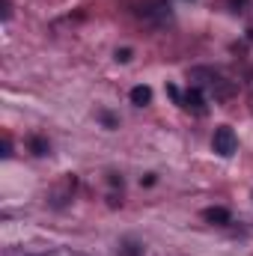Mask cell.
Here are the masks:
<instances>
[{
  "label": "cell",
  "mask_w": 253,
  "mask_h": 256,
  "mask_svg": "<svg viewBox=\"0 0 253 256\" xmlns=\"http://www.w3.org/2000/svg\"><path fill=\"white\" fill-rule=\"evenodd\" d=\"M202 218H206L208 224H220V226H224V224H230V212H226V208H220V206L206 208V212H202Z\"/></svg>",
  "instance_id": "obj_5"
},
{
  "label": "cell",
  "mask_w": 253,
  "mask_h": 256,
  "mask_svg": "<svg viewBox=\"0 0 253 256\" xmlns=\"http://www.w3.org/2000/svg\"><path fill=\"white\" fill-rule=\"evenodd\" d=\"M140 182H143V185H155V173H149V176H143Z\"/></svg>",
  "instance_id": "obj_9"
},
{
  "label": "cell",
  "mask_w": 253,
  "mask_h": 256,
  "mask_svg": "<svg viewBox=\"0 0 253 256\" xmlns=\"http://www.w3.org/2000/svg\"><path fill=\"white\" fill-rule=\"evenodd\" d=\"M128 98H131V104H137V108H146V104L152 102V90H149L146 84H140V86H134V90L128 92Z\"/></svg>",
  "instance_id": "obj_4"
},
{
  "label": "cell",
  "mask_w": 253,
  "mask_h": 256,
  "mask_svg": "<svg viewBox=\"0 0 253 256\" xmlns=\"http://www.w3.org/2000/svg\"><path fill=\"white\" fill-rule=\"evenodd\" d=\"M212 146H214V152L220 155V158H230L232 152H236V146H238V140H236V131L230 126H220L214 131V137H212Z\"/></svg>",
  "instance_id": "obj_2"
},
{
  "label": "cell",
  "mask_w": 253,
  "mask_h": 256,
  "mask_svg": "<svg viewBox=\"0 0 253 256\" xmlns=\"http://www.w3.org/2000/svg\"><path fill=\"white\" fill-rule=\"evenodd\" d=\"M116 60H120V63H128V60H131V48H120V51H116Z\"/></svg>",
  "instance_id": "obj_7"
},
{
  "label": "cell",
  "mask_w": 253,
  "mask_h": 256,
  "mask_svg": "<svg viewBox=\"0 0 253 256\" xmlns=\"http://www.w3.org/2000/svg\"><path fill=\"white\" fill-rule=\"evenodd\" d=\"M167 96H170V98H173V102H176V104H182V96H179V90H176V86H173V84H170V86H167Z\"/></svg>",
  "instance_id": "obj_8"
},
{
  "label": "cell",
  "mask_w": 253,
  "mask_h": 256,
  "mask_svg": "<svg viewBox=\"0 0 253 256\" xmlns=\"http://www.w3.org/2000/svg\"><path fill=\"white\" fill-rule=\"evenodd\" d=\"M196 72L208 78V80H200V84H202V86H208V90L214 92V98H218V102H224V98H230V96H232V84H230L220 72H212V68H196Z\"/></svg>",
  "instance_id": "obj_1"
},
{
  "label": "cell",
  "mask_w": 253,
  "mask_h": 256,
  "mask_svg": "<svg viewBox=\"0 0 253 256\" xmlns=\"http://www.w3.org/2000/svg\"><path fill=\"white\" fill-rule=\"evenodd\" d=\"M30 149H33L36 155H48V140H42V137H33V140H30Z\"/></svg>",
  "instance_id": "obj_6"
},
{
  "label": "cell",
  "mask_w": 253,
  "mask_h": 256,
  "mask_svg": "<svg viewBox=\"0 0 253 256\" xmlns=\"http://www.w3.org/2000/svg\"><path fill=\"white\" fill-rule=\"evenodd\" d=\"M182 108H188L194 114H206V96H202L200 86H190L188 92L182 96Z\"/></svg>",
  "instance_id": "obj_3"
}]
</instances>
